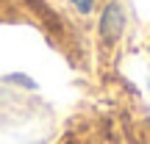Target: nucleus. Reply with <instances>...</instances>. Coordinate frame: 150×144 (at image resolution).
Segmentation results:
<instances>
[{"mask_svg":"<svg viewBox=\"0 0 150 144\" xmlns=\"http://www.w3.org/2000/svg\"><path fill=\"white\" fill-rule=\"evenodd\" d=\"M125 31V11L120 3H106L100 14V36L103 42H117Z\"/></svg>","mask_w":150,"mask_h":144,"instance_id":"nucleus-1","label":"nucleus"},{"mask_svg":"<svg viewBox=\"0 0 150 144\" xmlns=\"http://www.w3.org/2000/svg\"><path fill=\"white\" fill-rule=\"evenodd\" d=\"M70 3H72V8H75V11H81V14H92L97 0H70Z\"/></svg>","mask_w":150,"mask_h":144,"instance_id":"nucleus-2","label":"nucleus"}]
</instances>
